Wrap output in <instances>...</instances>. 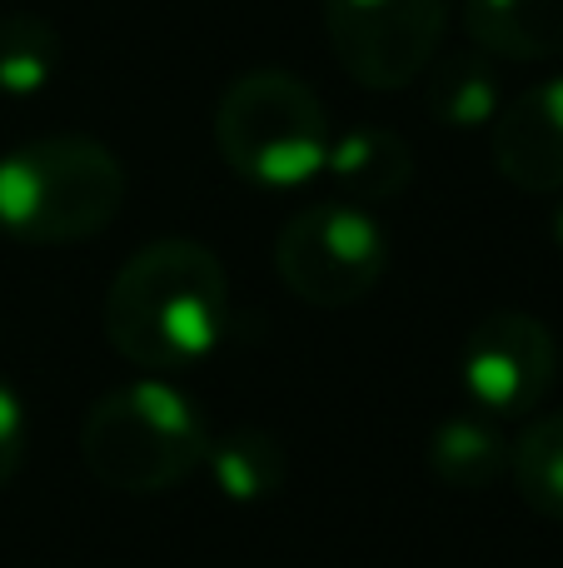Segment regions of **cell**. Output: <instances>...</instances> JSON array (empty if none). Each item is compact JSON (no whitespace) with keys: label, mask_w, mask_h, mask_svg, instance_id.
Wrapping results in <instances>:
<instances>
[{"label":"cell","mask_w":563,"mask_h":568,"mask_svg":"<svg viewBox=\"0 0 563 568\" xmlns=\"http://www.w3.org/2000/svg\"><path fill=\"white\" fill-rule=\"evenodd\" d=\"M229 334V275L199 240L140 245L105 290V339L145 374H185Z\"/></svg>","instance_id":"6da1fadb"},{"label":"cell","mask_w":563,"mask_h":568,"mask_svg":"<svg viewBox=\"0 0 563 568\" xmlns=\"http://www.w3.org/2000/svg\"><path fill=\"white\" fill-rule=\"evenodd\" d=\"M209 419L165 374L115 384L85 409L80 424V464L95 484L115 494H170L205 469Z\"/></svg>","instance_id":"7a4b0ae2"},{"label":"cell","mask_w":563,"mask_h":568,"mask_svg":"<svg viewBox=\"0 0 563 568\" xmlns=\"http://www.w3.org/2000/svg\"><path fill=\"white\" fill-rule=\"evenodd\" d=\"M125 165L90 135H40L0 155V235L20 245H80L115 225Z\"/></svg>","instance_id":"3957f363"},{"label":"cell","mask_w":563,"mask_h":568,"mask_svg":"<svg viewBox=\"0 0 563 568\" xmlns=\"http://www.w3.org/2000/svg\"><path fill=\"white\" fill-rule=\"evenodd\" d=\"M329 140V110L289 70H245L219 95L215 145L255 190H299L325 175Z\"/></svg>","instance_id":"277c9868"},{"label":"cell","mask_w":563,"mask_h":568,"mask_svg":"<svg viewBox=\"0 0 563 568\" xmlns=\"http://www.w3.org/2000/svg\"><path fill=\"white\" fill-rule=\"evenodd\" d=\"M389 270V240L365 205L319 200L289 215L275 235V275L315 310H349L369 300Z\"/></svg>","instance_id":"5b68a950"},{"label":"cell","mask_w":563,"mask_h":568,"mask_svg":"<svg viewBox=\"0 0 563 568\" xmlns=\"http://www.w3.org/2000/svg\"><path fill=\"white\" fill-rule=\"evenodd\" d=\"M449 0H325V36L365 90H405L434 65Z\"/></svg>","instance_id":"8992f818"},{"label":"cell","mask_w":563,"mask_h":568,"mask_svg":"<svg viewBox=\"0 0 563 568\" xmlns=\"http://www.w3.org/2000/svg\"><path fill=\"white\" fill-rule=\"evenodd\" d=\"M559 374V339L539 314L494 310L459 344V384L474 409L519 419L544 404Z\"/></svg>","instance_id":"52a82bcc"},{"label":"cell","mask_w":563,"mask_h":568,"mask_svg":"<svg viewBox=\"0 0 563 568\" xmlns=\"http://www.w3.org/2000/svg\"><path fill=\"white\" fill-rule=\"evenodd\" d=\"M499 175L529 195H563V75H549L499 105L489 135Z\"/></svg>","instance_id":"ba28073f"},{"label":"cell","mask_w":563,"mask_h":568,"mask_svg":"<svg viewBox=\"0 0 563 568\" xmlns=\"http://www.w3.org/2000/svg\"><path fill=\"white\" fill-rule=\"evenodd\" d=\"M325 175L335 180L339 200L369 210L409 190V180H414V150H409V140H399L385 125H355L329 140Z\"/></svg>","instance_id":"9c48e42d"},{"label":"cell","mask_w":563,"mask_h":568,"mask_svg":"<svg viewBox=\"0 0 563 568\" xmlns=\"http://www.w3.org/2000/svg\"><path fill=\"white\" fill-rule=\"evenodd\" d=\"M429 469H434L439 484H449L459 494H479L489 484H499L509 474V439L499 429V419L474 409V404L444 414L429 429Z\"/></svg>","instance_id":"30bf717a"},{"label":"cell","mask_w":563,"mask_h":568,"mask_svg":"<svg viewBox=\"0 0 563 568\" xmlns=\"http://www.w3.org/2000/svg\"><path fill=\"white\" fill-rule=\"evenodd\" d=\"M464 30L484 55L499 60H559L563 0H464Z\"/></svg>","instance_id":"8fae6325"},{"label":"cell","mask_w":563,"mask_h":568,"mask_svg":"<svg viewBox=\"0 0 563 568\" xmlns=\"http://www.w3.org/2000/svg\"><path fill=\"white\" fill-rule=\"evenodd\" d=\"M205 469H209L215 489L225 494L229 504H265L285 489L289 454L269 429H259V424H239V429L209 439Z\"/></svg>","instance_id":"7c38bea8"},{"label":"cell","mask_w":563,"mask_h":568,"mask_svg":"<svg viewBox=\"0 0 563 568\" xmlns=\"http://www.w3.org/2000/svg\"><path fill=\"white\" fill-rule=\"evenodd\" d=\"M429 85H424V100H429V115L449 130H484L494 125L499 105V75L489 65V55H474V50H454L444 55L434 70H424Z\"/></svg>","instance_id":"4fadbf2b"},{"label":"cell","mask_w":563,"mask_h":568,"mask_svg":"<svg viewBox=\"0 0 563 568\" xmlns=\"http://www.w3.org/2000/svg\"><path fill=\"white\" fill-rule=\"evenodd\" d=\"M509 479L539 519L563 524V414H539L509 444Z\"/></svg>","instance_id":"5bb4252c"},{"label":"cell","mask_w":563,"mask_h":568,"mask_svg":"<svg viewBox=\"0 0 563 568\" xmlns=\"http://www.w3.org/2000/svg\"><path fill=\"white\" fill-rule=\"evenodd\" d=\"M60 70V36L40 16H0V95L30 100L55 80Z\"/></svg>","instance_id":"9a60e30c"},{"label":"cell","mask_w":563,"mask_h":568,"mask_svg":"<svg viewBox=\"0 0 563 568\" xmlns=\"http://www.w3.org/2000/svg\"><path fill=\"white\" fill-rule=\"evenodd\" d=\"M30 449V419H25V399L20 389L0 374V494L10 489V479L20 474Z\"/></svg>","instance_id":"2e32d148"},{"label":"cell","mask_w":563,"mask_h":568,"mask_svg":"<svg viewBox=\"0 0 563 568\" xmlns=\"http://www.w3.org/2000/svg\"><path fill=\"white\" fill-rule=\"evenodd\" d=\"M554 240H559V250H563V205H559V215H554Z\"/></svg>","instance_id":"e0dca14e"}]
</instances>
